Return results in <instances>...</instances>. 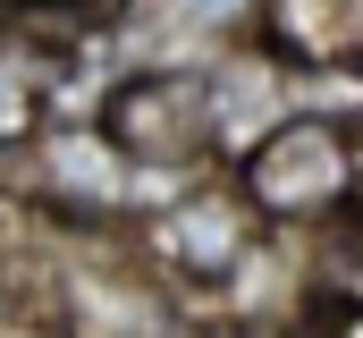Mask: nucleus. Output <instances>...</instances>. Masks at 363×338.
I'll return each mask as SVG.
<instances>
[{
  "instance_id": "1",
  "label": "nucleus",
  "mask_w": 363,
  "mask_h": 338,
  "mask_svg": "<svg viewBox=\"0 0 363 338\" xmlns=\"http://www.w3.org/2000/svg\"><path fill=\"white\" fill-rule=\"evenodd\" d=\"M34 322L51 338H169V330H186L169 288L152 271H135L118 246H101L93 229L51 246V279H43Z\"/></svg>"
},
{
  "instance_id": "2",
  "label": "nucleus",
  "mask_w": 363,
  "mask_h": 338,
  "mask_svg": "<svg viewBox=\"0 0 363 338\" xmlns=\"http://www.w3.org/2000/svg\"><path fill=\"white\" fill-rule=\"evenodd\" d=\"M237 186L262 212V229H321L338 203L363 195V153L330 119H287L279 136H262L237 161Z\"/></svg>"
},
{
  "instance_id": "3",
  "label": "nucleus",
  "mask_w": 363,
  "mask_h": 338,
  "mask_svg": "<svg viewBox=\"0 0 363 338\" xmlns=\"http://www.w3.org/2000/svg\"><path fill=\"white\" fill-rule=\"evenodd\" d=\"M254 246H262V212L245 203L237 178H203V186L169 195V203L144 220V254H152V271L178 279V288H228V279L245 271V254H254Z\"/></svg>"
},
{
  "instance_id": "4",
  "label": "nucleus",
  "mask_w": 363,
  "mask_h": 338,
  "mask_svg": "<svg viewBox=\"0 0 363 338\" xmlns=\"http://www.w3.org/2000/svg\"><path fill=\"white\" fill-rule=\"evenodd\" d=\"M101 136L127 153L135 169H194L211 153V93L203 77L178 68H152V77H118L101 93Z\"/></svg>"
},
{
  "instance_id": "5",
  "label": "nucleus",
  "mask_w": 363,
  "mask_h": 338,
  "mask_svg": "<svg viewBox=\"0 0 363 338\" xmlns=\"http://www.w3.org/2000/svg\"><path fill=\"white\" fill-rule=\"evenodd\" d=\"M34 195L60 229H110L127 203H135V161L93 127H51L34 144Z\"/></svg>"
},
{
  "instance_id": "6",
  "label": "nucleus",
  "mask_w": 363,
  "mask_h": 338,
  "mask_svg": "<svg viewBox=\"0 0 363 338\" xmlns=\"http://www.w3.org/2000/svg\"><path fill=\"white\" fill-rule=\"evenodd\" d=\"M203 93H211V153H228V161H245L262 136H279L296 119V77L279 60H262V51L220 60L203 77Z\"/></svg>"
},
{
  "instance_id": "7",
  "label": "nucleus",
  "mask_w": 363,
  "mask_h": 338,
  "mask_svg": "<svg viewBox=\"0 0 363 338\" xmlns=\"http://www.w3.org/2000/svg\"><path fill=\"white\" fill-rule=\"evenodd\" d=\"M271 43L296 51L304 68H330V60H355L363 51V17L347 9V0H279Z\"/></svg>"
},
{
  "instance_id": "8",
  "label": "nucleus",
  "mask_w": 363,
  "mask_h": 338,
  "mask_svg": "<svg viewBox=\"0 0 363 338\" xmlns=\"http://www.w3.org/2000/svg\"><path fill=\"white\" fill-rule=\"evenodd\" d=\"M296 119H330V127L355 136V119H363V68H355V60L296 68Z\"/></svg>"
},
{
  "instance_id": "9",
  "label": "nucleus",
  "mask_w": 363,
  "mask_h": 338,
  "mask_svg": "<svg viewBox=\"0 0 363 338\" xmlns=\"http://www.w3.org/2000/svg\"><path fill=\"white\" fill-rule=\"evenodd\" d=\"M0 313H17V212H0Z\"/></svg>"
},
{
  "instance_id": "10",
  "label": "nucleus",
  "mask_w": 363,
  "mask_h": 338,
  "mask_svg": "<svg viewBox=\"0 0 363 338\" xmlns=\"http://www.w3.org/2000/svg\"><path fill=\"white\" fill-rule=\"evenodd\" d=\"M169 338H194V330H169Z\"/></svg>"
},
{
  "instance_id": "11",
  "label": "nucleus",
  "mask_w": 363,
  "mask_h": 338,
  "mask_svg": "<svg viewBox=\"0 0 363 338\" xmlns=\"http://www.w3.org/2000/svg\"><path fill=\"white\" fill-rule=\"evenodd\" d=\"M355 203H363V195H355Z\"/></svg>"
}]
</instances>
